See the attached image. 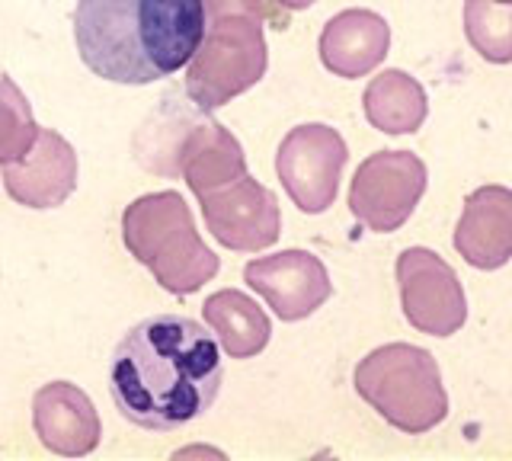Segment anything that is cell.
I'll return each instance as SVG.
<instances>
[{
	"label": "cell",
	"mask_w": 512,
	"mask_h": 461,
	"mask_svg": "<svg viewBox=\"0 0 512 461\" xmlns=\"http://www.w3.org/2000/svg\"><path fill=\"white\" fill-rule=\"evenodd\" d=\"M224 353L196 317L157 311L128 327L109 356V394L119 417L148 433H173L215 407Z\"/></svg>",
	"instance_id": "obj_1"
},
{
	"label": "cell",
	"mask_w": 512,
	"mask_h": 461,
	"mask_svg": "<svg viewBox=\"0 0 512 461\" xmlns=\"http://www.w3.org/2000/svg\"><path fill=\"white\" fill-rule=\"evenodd\" d=\"M208 33L205 0H77L74 45L109 84L148 87L180 74Z\"/></svg>",
	"instance_id": "obj_2"
}]
</instances>
